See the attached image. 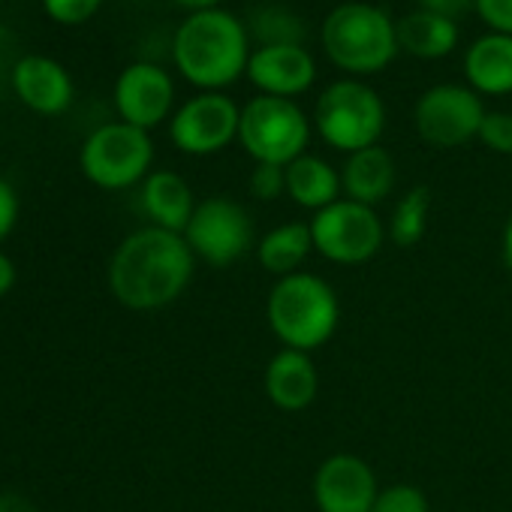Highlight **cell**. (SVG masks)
<instances>
[{
  "label": "cell",
  "instance_id": "cell-1",
  "mask_svg": "<svg viewBox=\"0 0 512 512\" xmlns=\"http://www.w3.org/2000/svg\"><path fill=\"white\" fill-rule=\"evenodd\" d=\"M193 278V250L184 235L148 226L124 238L109 266L115 299L133 311H154L175 302Z\"/></svg>",
  "mask_w": 512,
  "mask_h": 512
},
{
  "label": "cell",
  "instance_id": "cell-2",
  "mask_svg": "<svg viewBox=\"0 0 512 512\" xmlns=\"http://www.w3.org/2000/svg\"><path fill=\"white\" fill-rule=\"evenodd\" d=\"M250 37L238 16L226 10L190 13L172 37V61L178 73L205 91H220L247 76Z\"/></svg>",
  "mask_w": 512,
  "mask_h": 512
},
{
  "label": "cell",
  "instance_id": "cell-3",
  "mask_svg": "<svg viewBox=\"0 0 512 512\" xmlns=\"http://www.w3.org/2000/svg\"><path fill=\"white\" fill-rule=\"evenodd\" d=\"M320 43L326 58L350 76L383 73L401 52L389 13L362 0L341 4L323 19Z\"/></svg>",
  "mask_w": 512,
  "mask_h": 512
},
{
  "label": "cell",
  "instance_id": "cell-4",
  "mask_svg": "<svg viewBox=\"0 0 512 512\" xmlns=\"http://www.w3.org/2000/svg\"><path fill=\"white\" fill-rule=\"evenodd\" d=\"M335 290L308 272H296L278 281L269 296V326L287 350H317L338 329Z\"/></svg>",
  "mask_w": 512,
  "mask_h": 512
},
{
  "label": "cell",
  "instance_id": "cell-5",
  "mask_svg": "<svg viewBox=\"0 0 512 512\" xmlns=\"http://www.w3.org/2000/svg\"><path fill=\"white\" fill-rule=\"evenodd\" d=\"M314 124L326 145L356 154L377 145L386 127V109L374 88L359 79H341L320 94Z\"/></svg>",
  "mask_w": 512,
  "mask_h": 512
},
{
  "label": "cell",
  "instance_id": "cell-6",
  "mask_svg": "<svg viewBox=\"0 0 512 512\" xmlns=\"http://www.w3.org/2000/svg\"><path fill=\"white\" fill-rule=\"evenodd\" d=\"M308 139L311 124L293 100L260 94L241 109L238 142L256 163L290 166L305 154Z\"/></svg>",
  "mask_w": 512,
  "mask_h": 512
},
{
  "label": "cell",
  "instance_id": "cell-7",
  "mask_svg": "<svg viewBox=\"0 0 512 512\" xmlns=\"http://www.w3.org/2000/svg\"><path fill=\"white\" fill-rule=\"evenodd\" d=\"M154 160L148 130L133 124H106L82 145V172L106 190H124L145 178Z\"/></svg>",
  "mask_w": 512,
  "mask_h": 512
},
{
  "label": "cell",
  "instance_id": "cell-8",
  "mask_svg": "<svg viewBox=\"0 0 512 512\" xmlns=\"http://www.w3.org/2000/svg\"><path fill=\"white\" fill-rule=\"evenodd\" d=\"M314 235V247L332 263L359 266L368 263L383 244V223L371 205L338 199L335 205L317 211L308 223Z\"/></svg>",
  "mask_w": 512,
  "mask_h": 512
},
{
  "label": "cell",
  "instance_id": "cell-9",
  "mask_svg": "<svg viewBox=\"0 0 512 512\" xmlns=\"http://www.w3.org/2000/svg\"><path fill=\"white\" fill-rule=\"evenodd\" d=\"M482 121V97L473 88L461 85H434L419 97L413 109L416 133L434 148H458L470 139H479Z\"/></svg>",
  "mask_w": 512,
  "mask_h": 512
},
{
  "label": "cell",
  "instance_id": "cell-10",
  "mask_svg": "<svg viewBox=\"0 0 512 512\" xmlns=\"http://www.w3.org/2000/svg\"><path fill=\"white\" fill-rule=\"evenodd\" d=\"M184 241L190 244L193 256L223 269L241 260L253 244V223L238 202L226 196H211L196 205L184 229Z\"/></svg>",
  "mask_w": 512,
  "mask_h": 512
},
{
  "label": "cell",
  "instance_id": "cell-11",
  "mask_svg": "<svg viewBox=\"0 0 512 512\" xmlns=\"http://www.w3.org/2000/svg\"><path fill=\"white\" fill-rule=\"evenodd\" d=\"M238 121L241 109L226 94L202 91L175 112L169 136L178 151L205 157L223 151L232 139H238Z\"/></svg>",
  "mask_w": 512,
  "mask_h": 512
},
{
  "label": "cell",
  "instance_id": "cell-12",
  "mask_svg": "<svg viewBox=\"0 0 512 512\" xmlns=\"http://www.w3.org/2000/svg\"><path fill=\"white\" fill-rule=\"evenodd\" d=\"M377 494V476L359 455L338 452L317 467L314 500L320 512H371Z\"/></svg>",
  "mask_w": 512,
  "mask_h": 512
},
{
  "label": "cell",
  "instance_id": "cell-13",
  "mask_svg": "<svg viewBox=\"0 0 512 512\" xmlns=\"http://www.w3.org/2000/svg\"><path fill=\"white\" fill-rule=\"evenodd\" d=\"M175 103V85L157 64H130L115 85V106L124 124L139 130L157 127Z\"/></svg>",
  "mask_w": 512,
  "mask_h": 512
},
{
  "label": "cell",
  "instance_id": "cell-14",
  "mask_svg": "<svg viewBox=\"0 0 512 512\" xmlns=\"http://www.w3.org/2000/svg\"><path fill=\"white\" fill-rule=\"evenodd\" d=\"M247 79L266 97L293 100L314 88L317 61L305 46H263L250 55Z\"/></svg>",
  "mask_w": 512,
  "mask_h": 512
},
{
  "label": "cell",
  "instance_id": "cell-15",
  "mask_svg": "<svg viewBox=\"0 0 512 512\" xmlns=\"http://www.w3.org/2000/svg\"><path fill=\"white\" fill-rule=\"evenodd\" d=\"M13 85L22 103L40 115H61L73 100V82L67 70L46 55L22 58L13 70Z\"/></svg>",
  "mask_w": 512,
  "mask_h": 512
},
{
  "label": "cell",
  "instance_id": "cell-16",
  "mask_svg": "<svg viewBox=\"0 0 512 512\" xmlns=\"http://www.w3.org/2000/svg\"><path fill=\"white\" fill-rule=\"evenodd\" d=\"M317 389H320L317 368L302 350H284L266 368V395L272 398L275 407L287 413H299L311 407Z\"/></svg>",
  "mask_w": 512,
  "mask_h": 512
},
{
  "label": "cell",
  "instance_id": "cell-17",
  "mask_svg": "<svg viewBox=\"0 0 512 512\" xmlns=\"http://www.w3.org/2000/svg\"><path fill=\"white\" fill-rule=\"evenodd\" d=\"M464 76L476 94H512V37L482 34L479 40H473L464 55Z\"/></svg>",
  "mask_w": 512,
  "mask_h": 512
},
{
  "label": "cell",
  "instance_id": "cell-18",
  "mask_svg": "<svg viewBox=\"0 0 512 512\" xmlns=\"http://www.w3.org/2000/svg\"><path fill=\"white\" fill-rule=\"evenodd\" d=\"M341 187L347 199L362 202V205H377L383 202L392 187H395V163L392 154L380 145L362 148L347 157L344 172H341Z\"/></svg>",
  "mask_w": 512,
  "mask_h": 512
},
{
  "label": "cell",
  "instance_id": "cell-19",
  "mask_svg": "<svg viewBox=\"0 0 512 512\" xmlns=\"http://www.w3.org/2000/svg\"><path fill=\"white\" fill-rule=\"evenodd\" d=\"M395 34H398V49L419 61L446 58L458 46V22L428 10H413L401 16L395 22Z\"/></svg>",
  "mask_w": 512,
  "mask_h": 512
},
{
  "label": "cell",
  "instance_id": "cell-20",
  "mask_svg": "<svg viewBox=\"0 0 512 512\" xmlns=\"http://www.w3.org/2000/svg\"><path fill=\"white\" fill-rule=\"evenodd\" d=\"M142 208L160 229H169L178 235L187 229V223L196 211L187 181L175 172L148 175V181L142 184Z\"/></svg>",
  "mask_w": 512,
  "mask_h": 512
},
{
  "label": "cell",
  "instance_id": "cell-21",
  "mask_svg": "<svg viewBox=\"0 0 512 512\" xmlns=\"http://www.w3.org/2000/svg\"><path fill=\"white\" fill-rule=\"evenodd\" d=\"M244 28L250 43H256V49L305 46L308 40V22L302 19V13H296L287 4H278V0H263V4L250 7L244 16Z\"/></svg>",
  "mask_w": 512,
  "mask_h": 512
},
{
  "label": "cell",
  "instance_id": "cell-22",
  "mask_svg": "<svg viewBox=\"0 0 512 512\" xmlns=\"http://www.w3.org/2000/svg\"><path fill=\"white\" fill-rule=\"evenodd\" d=\"M287 193L293 196V202H299L302 208H314L323 211L329 205L338 202L341 193V175L314 154H302L287 166Z\"/></svg>",
  "mask_w": 512,
  "mask_h": 512
},
{
  "label": "cell",
  "instance_id": "cell-23",
  "mask_svg": "<svg viewBox=\"0 0 512 512\" xmlns=\"http://www.w3.org/2000/svg\"><path fill=\"white\" fill-rule=\"evenodd\" d=\"M314 250V235L311 226L305 223H284L278 229H272L260 247H256V256H260V266L272 275H296V269L305 263V256Z\"/></svg>",
  "mask_w": 512,
  "mask_h": 512
},
{
  "label": "cell",
  "instance_id": "cell-24",
  "mask_svg": "<svg viewBox=\"0 0 512 512\" xmlns=\"http://www.w3.org/2000/svg\"><path fill=\"white\" fill-rule=\"evenodd\" d=\"M428 211H431V190L428 187H413L392 214L389 235L398 247H413L425 235L428 226Z\"/></svg>",
  "mask_w": 512,
  "mask_h": 512
},
{
  "label": "cell",
  "instance_id": "cell-25",
  "mask_svg": "<svg viewBox=\"0 0 512 512\" xmlns=\"http://www.w3.org/2000/svg\"><path fill=\"white\" fill-rule=\"evenodd\" d=\"M371 512H428V500L416 485H392L377 494Z\"/></svg>",
  "mask_w": 512,
  "mask_h": 512
},
{
  "label": "cell",
  "instance_id": "cell-26",
  "mask_svg": "<svg viewBox=\"0 0 512 512\" xmlns=\"http://www.w3.org/2000/svg\"><path fill=\"white\" fill-rule=\"evenodd\" d=\"M479 139L497 154H512V112H485Z\"/></svg>",
  "mask_w": 512,
  "mask_h": 512
},
{
  "label": "cell",
  "instance_id": "cell-27",
  "mask_svg": "<svg viewBox=\"0 0 512 512\" xmlns=\"http://www.w3.org/2000/svg\"><path fill=\"white\" fill-rule=\"evenodd\" d=\"M250 193L256 199H278L281 193H287V166L256 163L250 175Z\"/></svg>",
  "mask_w": 512,
  "mask_h": 512
},
{
  "label": "cell",
  "instance_id": "cell-28",
  "mask_svg": "<svg viewBox=\"0 0 512 512\" xmlns=\"http://www.w3.org/2000/svg\"><path fill=\"white\" fill-rule=\"evenodd\" d=\"M43 4H46V13L55 22H61V25H82V22H88L100 10L103 0H43Z\"/></svg>",
  "mask_w": 512,
  "mask_h": 512
},
{
  "label": "cell",
  "instance_id": "cell-29",
  "mask_svg": "<svg viewBox=\"0 0 512 512\" xmlns=\"http://www.w3.org/2000/svg\"><path fill=\"white\" fill-rule=\"evenodd\" d=\"M473 10L491 28V34L512 37V0H476Z\"/></svg>",
  "mask_w": 512,
  "mask_h": 512
},
{
  "label": "cell",
  "instance_id": "cell-30",
  "mask_svg": "<svg viewBox=\"0 0 512 512\" xmlns=\"http://www.w3.org/2000/svg\"><path fill=\"white\" fill-rule=\"evenodd\" d=\"M16 217H19V199H16V190L0 178V238H7L10 229L16 226Z\"/></svg>",
  "mask_w": 512,
  "mask_h": 512
},
{
  "label": "cell",
  "instance_id": "cell-31",
  "mask_svg": "<svg viewBox=\"0 0 512 512\" xmlns=\"http://www.w3.org/2000/svg\"><path fill=\"white\" fill-rule=\"evenodd\" d=\"M473 7H476V0H419V10L446 16V19H452V22H458V16L470 13Z\"/></svg>",
  "mask_w": 512,
  "mask_h": 512
},
{
  "label": "cell",
  "instance_id": "cell-32",
  "mask_svg": "<svg viewBox=\"0 0 512 512\" xmlns=\"http://www.w3.org/2000/svg\"><path fill=\"white\" fill-rule=\"evenodd\" d=\"M0 512H40L28 497L13 494V491H0Z\"/></svg>",
  "mask_w": 512,
  "mask_h": 512
},
{
  "label": "cell",
  "instance_id": "cell-33",
  "mask_svg": "<svg viewBox=\"0 0 512 512\" xmlns=\"http://www.w3.org/2000/svg\"><path fill=\"white\" fill-rule=\"evenodd\" d=\"M16 284V266L7 253H0V296H7Z\"/></svg>",
  "mask_w": 512,
  "mask_h": 512
},
{
  "label": "cell",
  "instance_id": "cell-34",
  "mask_svg": "<svg viewBox=\"0 0 512 512\" xmlns=\"http://www.w3.org/2000/svg\"><path fill=\"white\" fill-rule=\"evenodd\" d=\"M172 4H178L190 13H202V10H217L220 0H172Z\"/></svg>",
  "mask_w": 512,
  "mask_h": 512
},
{
  "label": "cell",
  "instance_id": "cell-35",
  "mask_svg": "<svg viewBox=\"0 0 512 512\" xmlns=\"http://www.w3.org/2000/svg\"><path fill=\"white\" fill-rule=\"evenodd\" d=\"M503 263L512 269V217H509L506 232H503Z\"/></svg>",
  "mask_w": 512,
  "mask_h": 512
}]
</instances>
